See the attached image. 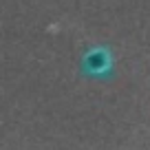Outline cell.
<instances>
[]
</instances>
